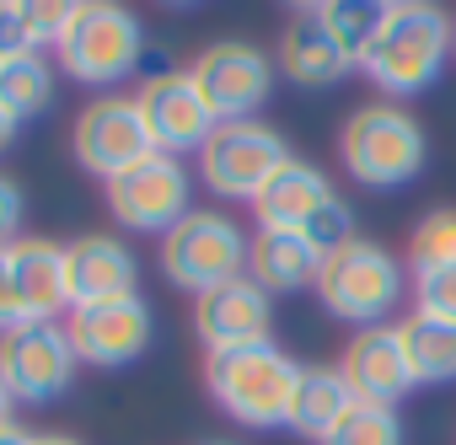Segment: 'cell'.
I'll list each match as a JSON object with an SVG mask.
<instances>
[{
    "label": "cell",
    "mask_w": 456,
    "mask_h": 445,
    "mask_svg": "<svg viewBox=\"0 0 456 445\" xmlns=\"http://www.w3.org/2000/svg\"><path fill=\"white\" fill-rule=\"evenodd\" d=\"M285 6H296V17H312V12L328 6V0H285Z\"/></svg>",
    "instance_id": "8d00e7d4"
},
{
    "label": "cell",
    "mask_w": 456,
    "mask_h": 445,
    "mask_svg": "<svg viewBox=\"0 0 456 445\" xmlns=\"http://www.w3.org/2000/svg\"><path fill=\"white\" fill-rule=\"evenodd\" d=\"M349 408H354V392H349V381H344L338 365H301V381H296L285 429H296V434H306V440L322 445Z\"/></svg>",
    "instance_id": "44dd1931"
},
{
    "label": "cell",
    "mask_w": 456,
    "mask_h": 445,
    "mask_svg": "<svg viewBox=\"0 0 456 445\" xmlns=\"http://www.w3.org/2000/svg\"><path fill=\"white\" fill-rule=\"evenodd\" d=\"M403 290H408L403 263L387 247L365 242V237H354L349 247L328 253L322 274H317V301L338 322H354V328H381L403 306Z\"/></svg>",
    "instance_id": "5b68a950"
},
{
    "label": "cell",
    "mask_w": 456,
    "mask_h": 445,
    "mask_svg": "<svg viewBox=\"0 0 456 445\" xmlns=\"http://www.w3.org/2000/svg\"><path fill=\"white\" fill-rule=\"evenodd\" d=\"M280 70L296 81V86H333V81H344L349 70H360L344 49H338V38L322 28V17L312 12V17H290V28H285V38H280Z\"/></svg>",
    "instance_id": "ffe728a7"
},
{
    "label": "cell",
    "mask_w": 456,
    "mask_h": 445,
    "mask_svg": "<svg viewBox=\"0 0 456 445\" xmlns=\"http://www.w3.org/2000/svg\"><path fill=\"white\" fill-rule=\"evenodd\" d=\"M248 274L269 290V295H296V290H317L322 274V253L312 247L306 231H258L248 247Z\"/></svg>",
    "instance_id": "ac0fdd59"
},
{
    "label": "cell",
    "mask_w": 456,
    "mask_h": 445,
    "mask_svg": "<svg viewBox=\"0 0 456 445\" xmlns=\"http://www.w3.org/2000/svg\"><path fill=\"white\" fill-rule=\"evenodd\" d=\"M0 6H12V0H0Z\"/></svg>",
    "instance_id": "60d3db41"
},
{
    "label": "cell",
    "mask_w": 456,
    "mask_h": 445,
    "mask_svg": "<svg viewBox=\"0 0 456 445\" xmlns=\"http://www.w3.org/2000/svg\"><path fill=\"white\" fill-rule=\"evenodd\" d=\"M33 445H86V440H76V434H33Z\"/></svg>",
    "instance_id": "d590c367"
},
{
    "label": "cell",
    "mask_w": 456,
    "mask_h": 445,
    "mask_svg": "<svg viewBox=\"0 0 456 445\" xmlns=\"http://www.w3.org/2000/svg\"><path fill=\"white\" fill-rule=\"evenodd\" d=\"M22 209H28V198H22L17 177L0 172V247H12V242H17V231H22Z\"/></svg>",
    "instance_id": "4dcf8cb0"
},
{
    "label": "cell",
    "mask_w": 456,
    "mask_h": 445,
    "mask_svg": "<svg viewBox=\"0 0 456 445\" xmlns=\"http://www.w3.org/2000/svg\"><path fill=\"white\" fill-rule=\"evenodd\" d=\"M70 150H76V161H81L92 177H102V182L118 177V172H129L134 161H145L156 145H151L140 97L108 92V97L86 102L81 118H76V129H70Z\"/></svg>",
    "instance_id": "30bf717a"
},
{
    "label": "cell",
    "mask_w": 456,
    "mask_h": 445,
    "mask_svg": "<svg viewBox=\"0 0 456 445\" xmlns=\"http://www.w3.org/2000/svg\"><path fill=\"white\" fill-rule=\"evenodd\" d=\"M296 161V150L285 145L280 129L242 118V124H215L209 145L199 150V177L220 193V198H242L253 204L285 166Z\"/></svg>",
    "instance_id": "52a82bcc"
},
{
    "label": "cell",
    "mask_w": 456,
    "mask_h": 445,
    "mask_svg": "<svg viewBox=\"0 0 456 445\" xmlns=\"http://www.w3.org/2000/svg\"><path fill=\"white\" fill-rule=\"evenodd\" d=\"M12 6L28 22V33L38 38V49H60V38L70 33V22L81 17L86 0H12Z\"/></svg>",
    "instance_id": "4316f807"
},
{
    "label": "cell",
    "mask_w": 456,
    "mask_h": 445,
    "mask_svg": "<svg viewBox=\"0 0 456 445\" xmlns=\"http://www.w3.org/2000/svg\"><path fill=\"white\" fill-rule=\"evenodd\" d=\"M403 333V354H408V370L413 381H456V322H440V317H424V312H408L397 322Z\"/></svg>",
    "instance_id": "7402d4cb"
},
{
    "label": "cell",
    "mask_w": 456,
    "mask_h": 445,
    "mask_svg": "<svg viewBox=\"0 0 456 445\" xmlns=\"http://www.w3.org/2000/svg\"><path fill=\"white\" fill-rule=\"evenodd\" d=\"M6 269H12V290L22 306V322H54L70 306V285H65V247L49 237H17L6 247Z\"/></svg>",
    "instance_id": "e0dca14e"
},
{
    "label": "cell",
    "mask_w": 456,
    "mask_h": 445,
    "mask_svg": "<svg viewBox=\"0 0 456 445\" xmlns=\"http://www.w3.org/2000/svg\"><path fill=\"white\" fill-rule=\"evenodd\" d=\"M22 328V306H17V290H12V269H6V247H0V338Z\"/></svg>",
    "instance_id": "1f68e13d"
},
{
    "label": "cell",
    "mask_w": 456,
    "mask_h": 445,
    "mask_svg": "<svg viewBox=\"0 0 456 445\" xmlns=\"http://www.w3.org/2000/svg\"><path fill=\"white\" fill-rule=\"evenodd\" d=\"M338 156H344V172L360 182V188H403L424 172V129L419 118L403 108V102H365L349 113L344 134H338Z\"/></svg>",
    "instance_id": "3957f363"
},
{
    "label": "cell",
    "mask_w": 456,
    "mask_h": 445,
    "mask_svg": "<svg viewBox=\"0 0 456 445\" xmlns=\"http://www.w3.org/2000/svg\"><path fill=\"white\" fill-rule=\"evenodd\" d=\"M301 365L274 344H242V349H220L204 360V386L225 418H237L248 429H280L290 418Z\"/></svg>",
    "instance_id": "7a4b0ae2"
},
{
    "label": "cell",
    "mask_w": 456,
    "mask_h": 445,
    "mask_svg": "<svg viewBox=\"0 0 456 445\" xmlns=\"http://www.w3.org/2000/svg\"><path fill=\"white\" fill-rule=\"evenodd\" d=\"M81 354L60 322H22L0 338V381L17 402H54L70 392Z\"/></svg>",
    "instance_id": "9c48e42d"
},
{
    "label": "cell",
    "mask_w": 456,
    "mask_h": 445,
    "mask_svg": "<svg viewBox=\"0 0 456 445\" xmlns=\"http://www.w3.org/2000/svg\"><path fill=\"white\" fill-rule=\"evenodd\" d=\"M108 209H113L118 226H129V231L167 237L177 220L193 214V177H188V166L177 156L151 150L129 172L108 177Z\"/></svg>",
    "instance_id": "ba28073f"
},
{
    "label": "cell",
    "mask_w": 456,
    "mask_h": 445,
    "mask_svg": "<svg viewBox=\"0 0 456 445\" xmlns=\"http://www.w3.org/2000/svg\"><path fill=\"white\" fill-rule=\"evenodd\" d=\"M387 6H408V0H387Z\"/></svg>",
    "instance_id": "ab89813d"
},
{
    "label": "cell",
    "mask_w": 456,
    "mask_h": 445,
    "mask_svg": "<svg viewBox=\"0 0 456 445\" xmlns=\"http://www.w3.org/2000/svg\"><path fill=\"white\" fill-rule=\"evenodd\" d=\"M81 365H97V370H124L134 365L145 349H151V306L145 295H118V301H92V306H70V322H65Z\"/></svg>",
    "instance_id": "7c38bea8"
},
{
    "label": "cell",
    "mask_w": 456,
    "mask_h": 445,
    "mask_svg": "<svg viewBox=\"0 0 456 445\" xmlns=\"http://www.w3.org/2000/svg\"><path fill=\"white\" fill-rule=\"evenodd\" d=\"M306 237H312V247H317L322 258L354 242V209H349V198H344V193H333V198H328V204H322V209L312 214Z\"/></svg>",
    "instance_id": "83f0119b"
},
{
    "label": "cell",
    "mask_w": 456,
    "mask_h": 445,
    "mask_svg": "<svg viewBox=\"0 0 456 445\" xmlns=\"http://www.w3.org/2000/svg\"><path fill=\"white\" fill-rule=\"evenodd\" d=\"M65 285H70V306L140 295V258L118 237H108V231L76 237L65 247Z\"/></svg>",
    "instance_id": "2e32d148"
},
{
    "label": "cell",
    "mask_w": 456,
    "mask_h": 445,
    "mask_svg": "<svg viewBox=\"0 0 456 445\" xmlns=\"http://www.w3.org/2000/svg\"><path fill=\"white\" fill-rule=\"evenodd\" d=\"M354 402H381V408H397L419 381L408 370V354H403V333L392 322L381 328H360L349 344H344V360H338Z\"/></svg>",
    "instance_id": "9a60e30c"
},
{
    "label": "cell",
    "mask_w": 456,
    "mask_h": 445,
    "mask_svg": "<svg viewBox=\"0 0 456 445\" xmlns=\"http://www.w3.org/2000/svg\"><path fill=\"white\" fill-rule=\"evenodd\" d=\"M413 312L440 317V322H456V269L413 274Z\"/></svg>",
    "instance_id": "f1b7e54d"
},
{
    "label": "cell",
    "mask_w": 456,
    "mask_h": 445,
    "mask_svg": "<svg viewBox=\"0 0 456 445\" xmlns=\"http://www.w3.org/2000/svg\"><path fill=\"white\" fill-rule=\"evenodd\" d=\"M338 188L312 166V161H290L258 198H253V209H258V231H306L312 226V214L333 198Z\"/></svg>",
    "instance_id": "d6986e66"
},
{
    "label": "cell",
    "mask_w": 456,
    "mask_h": 445,
    "mask_svg": "<svg viewBox=\"0 0 456 445\" xmlns=\"http://www.w3.org/2000/svg\"><path fill=\"white\" fill-rule=\"evenodd\" d=\"M17 129H22V124H17V118H12L6 108H0V150H12V140H17Z\"/></svg>",
    "instance_id": "836d02e7"
},
{
    "label": "cell",
    "mask_w": 456,
    "mask_h": 445,
    "mask_svg": "<svg viewBox=\"0 0 456 445\" xmlns=\"http://www.w3.org/2000/svg\"><path fill=\"white\" fill-rule=\"evenodd\" d=\"M54 54H60V65H65L70 81L108 92V86L129 81L145 65L151 49H145L140 17L124 6V0H86L81 17L70 22V33L60 38Z\"/></svg>",
    "instance_id": "277c9868"
},
{
    "label": "cell",
    "mask_w": 456,
    "mask_h": 445,
    "mask_svg": "<svg viewBox=\"0 0 456 445\" xmlns=\"http://www.w3.org/2000/svg\"><path fill=\"white\" fill-rule=\"evenodd\" d=\"M12 408H17V397L6 392V381H0V429H6V424H17V418H12Z\"/></svg>",
    "instance_id": "e575fe53"
},
{
    "label": "cell",
    "mask_w": 456,
    "mask_h": 445,
    "mask_svg": "<svg viewBox=\"0 0 456 445\" xmlns=\"http://www.w3.org/2000/svg\"><path fill=\"white\" fill-rule=\"evenodd\" d=\"M408 269L429 274V269H456V209H429L413 237H408Z\"/></svg>",
    "instance_id": "d4e9b609"
},
{
    "label": "cell",
    "mask_w": 456,
    "mask_h": 445,
    "mask_svg": "<svg viewBox=\"0 0 456 445\" xmlns=\"http://www.w3.org/2000/svg\"><path fill=\"white\" fill-rule=\"evenodd\" d=\"M161 6H199V0H161Z\"/></svg>",
    "instance_id": "74e56055"
},
{
    "label": "cell",
    "mask_w": 456,
    "mask_h": 445,
    "mask_svg": "<svg viewBox=\"0 0 456 445\" xmlns=\"http://www.w3.org/2000/svg\"><path fill=\"white\" fill-rule=\"evenodd\" d=\"M140 113H145V129H151V145L161 150V156H188V150H204L209 145V134H215V113H209V102L199 97V86H193V76L188 70H167V76H156V81H145L140 92Z\"/></svg>",
    "instance_id": "4fadbf2b"
},
{
    "label": "cell",
    "mask_w": 456,
    "mask_h": 445,
    "mask_svg": "<svg viewBox=\"0 0 456 445\" xmlns=\"http://www.w3.org/2000/svg\"><path fill=\"white\" fill-rule=\"evenodd\" d=\"M188 76H193L199 97L209 102V113L220 124L253 118L274 92V60L253 44H209V49H199Z\"/></svg>",
    "instance_id": "8fae6325"
},
{
    "label": "cell",
    "mask_w": 456,
    "mask_h": 445,
    "mask_svg": "<svg viewBox=\"0 0 456 445\" xmlns=\"http://www.w3.org/2000/svg\"><path fill=\"white\" fill-rule=\"evenodd\" d=\"M274 328V295L242 274V279H225L204 295H193V333L209 354L220 349H242V344H264Z\"/></svg>",
    "instance_id": "5bb4252c"
},
{
    "label": "cell",
    "mask_w": 456,
    "mask_h": 445,
    "mask_svg": "<svg viewBox=\"0 0 456 445\" xmlns=\"http://www.w3.org/2000/svg\"><path fill=\"white\" fill-rule=\"evenodd\" d=\"M451 49H456L451 12L435 6V0H408V6H392L381 38L360 60V70L376 92H387V102H408L440 81Z\"/></svg>",
    "instance_id": "6da1fadb"
},
{
    "label": "cell",
    "mask_w": 456,
    "mask_h": 445,
    "mask_svg": "<svg viewBox=\"0 0 456 445\" xmlns=\"http://www.w3.org/2000/svg\"><path fill=\"white\" fill-rule=\"evenodd\" d=\"M204 445H237V440H204Z\"/></svg>",
    "instance_id": "f35d334b"
},
{
    "label": "cell",
    "mask_w": 456,
    "mask_h": 445,
    "mask_svg": "<svg viewBox=\"0 0 456 445\" xmlns=\"http://www.w3.org/2000/svg\"><path fill=\"white\" fill-rule=\"evenodd\" d=\"M22 54H38V38L28 33V22L17 17V6H0V65L22 60Z\"/></svg>",
    "instance_id": "f546056e"
},
{
    "label": "cell",
    "mask_w": 456,
    "mask_h": 445,
    "mask_svg": "<svg viewBox=\"0 0 456 445\" xmlns=\"http://www.w3.org/2000/svg\"><path fill=\"white\" fill-rule=\"evenodd\" d=\"M248 247L253 237L237 226L232 214L220 209H193L188 220L161 237V274L188 290V295H204L225 279H242L248 274Z\"/></svg>",
    "instance_id": "8992f818"
},
{
    "label": "cell",
    "mask_w": 456,
    "mask_h": 445,
    "mask_svg": "<svg viewBox=\"0 0 456 445\" xmlns=\"http://www.w3.org/2000/svg\"><path fill=\"white\" fill-rule=\"evenodd\" d=\"M54 86H60V70H54V60H49L44 49L0 65V108H6L17 124L38 118V113L54 102Z\"/></svg>",
    "instance_id": "603a6c76"
},
{
    "label": "cell",
    "mask_w": 456,
    "mask_h": 445,
    "mask_svg": "<svg viewBox=\"0 0 456 445\" xmlns=\"http://www.w3.org/2000/svg\"><path fill=\"white\" fill-rule=\"evenodd\" d=\"M322 445H403V418H397V408L354 402Z\"/></svg>",
    "instance_id": "484cf974"
},
{
    "label": "cell",
    "mask_w": 456,
    "mask_h": 445,
    "mask_svg": "<svg viewBox=\"0 0 456 445\" xmlns=\"http://www.w3.org/2000/svg\"><path fill=\"white\" fill-rule=\"evenodd\" d=\"M0 445H33V429H22V424H6V429H0Z\"/></svg>",
    "instance_id": "d6a6232c"
},
{
    "label": "cell",
    "mask_w": 456,
    "mask_h": 445,
    "mask_svg": "<svg viewBox=\"0 0 456 445\" xmlns=\"http://www.w3.org/2000/svg\"><path fill=\"white\" fill-rule=\"evenodd\" d=\"M317 17H322V28L338 38V49L360 65V60L370 54V44L381 38V28H387L392 6H387V0H328Z\"/></svg>",
    "instance_id": "cb8c5ba5"
}]
</instances>
